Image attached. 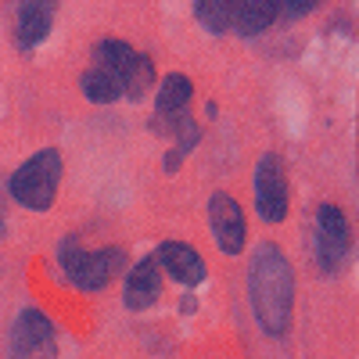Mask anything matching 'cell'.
I'll return each instance as SVG.
<instances>
[{
  "label": "cell",
  "instance_id": "obj_1",
  "mask_svg": "<svg viewBox=\"0 0 359 359\" xmlns=\"http://www.w3.org/2000/svg\"><path fill=\"white\" fill-rule=\"evenodd\" d=\"M155 83V65L123 40H101L94 47V65L83 72V94L94 104H111L118 97L140 101Z\"/></svg>",
  "mask_w": 359,
  "mask_h": 359
},
{
  "label": "cell",
  "instance_id": "obj_2",
  "mask_svg": "<svg viewBox=\"0 0 359 359\" xmlns=\"http://www.w3.org/2000/svg\"><path fill=\"white\" fill-rule=\"evenodd\" d=\"M252 306L266 334H284L294 306V273L277 245H262L252 259Z\"/></svg>",
  "mask_w": 359,
  "mask_h": 359
},
{
  "label": "cell",
  "instance_id": "obj_3",
  "mask_svg": "<svg viewBox=\"0 0 359 359\" xmlns=\"http://www.w3.org/2000/svg\"><path fill=\"white\" fill-rule=\"evenodd\" d=\"M57 184H62V155L47 147V151H36L25 165H18V172L11 176V198L33 212H47L54 205Z\"/></svg>",
  "mask_w": 359,
  "mask_h": 359
},
{
  "label": "cell",
  "instance_id": "obj_4",
  "mask_svg": "<svg viewBox=\"0 0 359 359\" xmlns=\"http://www.w3.org/2000/svg\"><path fill=\"white\" fill-rule=\"evenodd\" d=\"M57 262H62L65 277L79 287V291H101L108 287V280L115 277L123 252L118 248H104V252H83L76 237H65L57 248Z\"/></svg>",
  "mask_w": 359,
  "mask_h": 359
},
{
  "label": "cell",
  "instance_id": "obj_5",
  "mask_svg": "<svg viewBox=\"0 0 359 359\" xmlns=\"http://www.w3.org/2000/svg\"><path fill=\"white\" fill-rule=\"evenodd\" d=\"M255 212L266 223H280L287 216V176L277 155H262L255 165Z\"/></svg>",
  "mask_w": 359,
  "mask_h": 359
},
{
  "label": "cell",
  "instance_id": "obj_6",
  "mask_svg": "<svg viewBox=\"0 0 359 359\" xmlns=\"http://www.w3.org/2000/svg\"><path fill=\"white\" fill-rule=\"evenodd\" d=\"M348 255V223L338 205H320L316 212V259L323 273H338Z\"/></svg>",
  "mask_w": 359,
  "mask_h": 359
},
{
  "label": "cell",
  "instance_id": "obj_7",
  "mask_svg": "<svg viewBox=\"0 0 359 359\" xmlns=\"http://www.w3.org/2000/svg\"><path fill=\"white\" fill-rule=\"evenodd\" d=\"M11 359H57L54 331L40 309H25L11 331Z\"/></svg>",
  "mask_w": 359,
  "mask_h": 359
},
{
  "label": "cell",
  "instance_id": "obj_8",
  "mask_svg": "<svg viewBox=\"0 0 359 359\" xmlns=\"http://www.w3.org/2000/svg\"><path fill=\"white\" fill-rule=\"evenodd\" d=\"M208 223H212V233H216V245L226 252V255H237L245 248V212L230 194H212L208 198Z\"/></svg>",
  "mask_w": 359,
  "mask_h": 359
},
{
  "label": "cell",
  "instance_id": "obj_9",
  "mask_svg": "<svg viewBox=\"0 0 359 359\" xmlns=\"http://www.w3.org/2000/svg\"><path fill=\"white\" fill-rule=\"evenodd\" d=\"M155 262H158V269H165L180 287H198L205 280L201 255L191 245H184V241H162L158 252H155Z\"/></svg>",
  "mask_w": 359,
  "mask_h": 359
},
{
  "label": "cell",
  "instance_id": "obj_10",
  "mask_svg": "<svg viewBox=\"0 0 359 359\" xmlns=\"http://www.w3.org/2000/svg\"><path fill=\"white\" fill-rule=\"evenodd\" d=\"M277 8L273 0H230V22H226V33L237 36H259L262 29H269L277 22Z\"/></svg>",
  "mask_w": 359,
  "mask_h": 359
},
{
  "label": "cell",
  "instance_id": "obj_11",
  "mask_svg": "<svg viewBox=\"0 0 359 359\" xmlns=\"http://www.w3.org/2000/svg\"><path fill=\"white\" fill-rule=\"evenodd\" d=\"M158 294H162V269L155 259H144L130 269V277H126V306L130 309H147L151 302H158Z\"/></svg>",
  "mask_w": 359,
  "mask_h": 359
},
{
  "label": "cell",
  "instance_id": "obj_12",
  "mask_svg": "<svg viewBox=\"0 0 359 359\" xmlns=\"http://www.w3.org/2000/svg\"><path fill=\"white\" fill-rule=\"evenodd\" d=\"M50 18H54V4H43V0H29V4L18 8V29L15 40L22 50H33L36 43H43V36L50 33Z\"/></svg>",
  "mask_w": 359,
  "mask_h": 359
},
{
  "label": "cell",
  "instance_id": "obj_13",
  "mask_svg": "<svg viewBox=\"0 0 359 359\" xmlns=\"http://www.w3.org/2000/svg\"><path fill=\"white\" fill-rule=\"evenodd\" d=\"M191 79L187 76H180V72H172V76H165L162 79V86H158V94H155V123H162V118H176L180 111L187 108V101H191Z\"/></svg>",
  "mask_w": 359,
  "mask_h": 359
},
{
  "label": "cell",
  "instance_id": "obj_14",
  "mask_svg": "<svg viewBox=\"0 0 359 359\" xmlns=\"http://www.w3.org/2000/svg\"><path fill=\"white\" fill-rule=\"evenodd\" d=\"M194 15L208 33L219 36V33H226V22H230V0H198Z\"/></svg>",
  "mask_w": 359,
  "mask_h": 359
}]
</instances>
